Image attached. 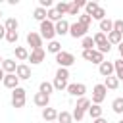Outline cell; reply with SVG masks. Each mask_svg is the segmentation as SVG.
I'll return each instance as SVG.
<instances>
[{
    "label": "cell",
    "mask_w": 123,
    "mask_h": 123,
    "mask_svg": "<svg viewBox=\"0 0 123 123\" xmlns=\"http://www.w3.org/2000/svg\"><path fill=\"white\" fill-rule=\"evenodd\" d=\"M25 102H27V90H25L23 86L13 88V90H12V106H13L15 110H21V108L25 106Z\"/></svg>",
    "instance_id": "6da1fadb"
},
{
    "label": "cell",
    "mask_w": 123,
    "mask_h": 123,
    "mask_svg": "<svg viewBox=\"0 0 123 123\" xmlns=\"http://www.w3.org/2000/svg\"><path fill=\"white\" fill-rule=\"evenodd\" d=\"M38 35L42 37V38H46L48 42L50 40H54V37H56V29H54V23L52 21H48V19H44V21H40V27H38Z\"/></svg>",
    "instance_id": "7a4b0ae2"
},
{
    "label": "cell",
    "mask_w": 123,
    "mask_h": 123,
    "mask_svg": "<svg viewBox=\"0 0 123 123\" xmlns=\"http://www.w3.org/2000/svg\"><path fill=\"white\" fill-rule=\"evenodd\" d=\"M56 63H58L60 67H65V69H69V67L75 63V56H73L71 52H65V50H62V52H58V54H56Z\"/></svg>",
    "instance_id": "3957f363"
},
{
    "label": "cell",
    "mask_w": 123,
    "mask_h": 123,
    "mask_svg": "<svg viewBox=\"0 0 123 123\" xmlns=\"http://www.w3.org/2000/svg\"><path fill=\"white\" fill-rule=\"evenodd\" d=\"M106 92H108V88L104 86V85H94V88H92V104H96V106H100L104 100H106Z\"/></svg>",
    "instance_id": "277c9868"
},
{
    "label": "cell",
    "mask_w": 123,
    "mask_h": 123,
    "mask_svg": "<svg viewBox=\"0 0 123 123\" xmlns=\"http://www.w3.org/2000/svg\"><path fill=\"white\" fill-rule=\"evenodd\" d=\"M86 31H88V27L81 25L79 21L69 23V35H71L73 38H83V37H86Z\"/></svg>",
    "instance_id": "5b68a950"
},
{
    "label": "cell",
    "mask_w": 123,
    "mask_h": 123,
    "mask_svg": "<svg viewBox=\"0 0 123 123\" xmlns=\"http://www.w3.org/2000/svg\"><path fill=\"white\" fill-rule=\"evenodd\" d=\"M71 96H77V98H83L85 94H86V85H83V83H71V85H67V88H65Z\"/></svg>",
    "instance_id": "8992f818"
},
{
    "label": "cell",
    "mask_w": 123,
    "mask_h": 123,
    "mask_svg": "<svg viewBox=\"0 0 123 123\" xmlns=\"http://www.w3.org/2000/svg\"><path fill=\"white\" fill-rule=\"evenodd\" d=\"M27 44L31 46V50L42 48V37H40L37 31H29V33H27Z\"/></svg>",
    "instance_id": "52a82bcc"
},
{
    "label": "cell",
    "mask_w": 123,
    "mask_h": 123,
    "mask_svg": "<svg viewBox=\"0 0 123 123\" xmlns=\"http://www.w3.org/2000/svg\"><path fill=\"white\" fill-rule=\"evenodd\" d=\"M44 56H46L44 48H35V50L29 52V62H31L33 65H38V63L44 62Z\"/></svg>",
    "instance_id": "ba28073f"
},
{
    "label": "cell",
    "mask_w": 123,
    "mask_h": 123,
    "mask_svg": "<svg viewBox=\"0 0 123 123\" xmlns=\"http://www.w3.org/2000/svg\"><path fill=\"white\" fill-rule=\"evenodd\" d=\"M15 75H17L19 81H27V79H31V67H29L27 63H17Z\"/></svg>",
    "instance_id": "9c48e42d"
},
{
    "label": "cell",
    "mask_w": 123,
    "mask_h": 123,
    "mask_svg": "<svg viewBox=\"0 0 123 123\" xmlns=\"http://www.w3.org/2000/svg\"><path fill=\"white\" fill-rule=\"evenodd\" d=\"M2 85L6 86V88H17L19 86V79H17V75L15 73H6L4 75V81H2Z\"/></svg>",
    "instance_id": "30bf717a"
},
{
    "label": "cell",
    "mask_w": 123,
    "mask_h": 123,
    "mask_svg": "<svg viewBox=\"0 0 123 123\" xmlns=\"http://www.w3.org/2000/svg\"><path fill=\"white\" fill-rule=\"evenodd\" d=\"M98 71H100V75L106 79V77H111L113 75V62H102L100 65H98Z\"/></svg>",
    "instance_id": "8fae6325"
},
{
    "label": "cell",
    "mask_w": 123,
    "mask_h": 123,
    "mask_svg": "<svg viewBox=\"0 0 123 123\" xmlns=\"http://www.w3.org/2000/svg\"><path fill=\"white\" fill-rule=\"evenodd\" d=\"M54 29H56V35H60V37L69 35V21L67 19H60L58 23H54Z\"/></svg>",
    "instance_id": "7c38bea8"
},
{
    "label": "cell",
    "mask_w": 123,
    "mask_h": 123,
    "mask_svg": "<svg viewBox=\"0 0 123 123\" xmlns=\"http://www.w3.org/2000/svg\"><path fill=\"white\" fill-rule=\"evenodd\" d=\"M33 102H35V106H38V108H48V104H50V96H46V94H42V92H37L35 96H33Z\"/></svg>",
    "instance_id": "4fadbf2b"
},
{
    "label": "cell",
    "mask_w": 123,
    "mask_h": 123,
    "mask_svg": "<svg viewBox=\"0 0 123 123\" xmlns=\"http://www.w3.org/2000/svg\"><path fill=\"white\" fill-rule=\"evenodd\" d=\"M42 119L46 121V123H52V121H56L58 119V110H54V108H44L42 110Z\"/></svg>",
    "instance_id": "5bb4252c"
},
{
    "label": "cell",
    "mask_w": 123,
    "mask_h": 123,
    "mask_svg": "<svg viewBox=\"0 0 123 123\" xmlns=\"http://www.w3.org/2000/svg\"><path fill=\"white\" fill-rule=\"evenodd\" d=\"M90 100L86 98V96H83V98H79L77 100V104H75V110H79V111H83V113H86L88 111V108H90Z\"/></svg>",
    "instance_id": "9a60e30c"
},
{
    "label": "cell",
    "mask_w": 123,
    "mask_h": 123,
    "mask_svg": "<svg viewBox=\"0 0 123 123\" xmlns=\"http://www.w3.org/2000/svg\"><path fill=\"white\" fill-rule=\"evenodd\" d=\"M15 69H17V63H15V60H4L2 62V71L4 73H15Z\"/></svg>",
    "instance_id": "2e32d148"
},
{
    "label": "cell",
    "mask_w": 123,
    "mask_h": 123,
    "mask_svg": "<svg viewBox=\"0 0 123 123\" xmlns=\"http://www.w3.org/2000/svg\"><path fill=\"white\" fill-rule=\"evenodd\" d=\"M111 31H113V21H111L110 17L102 19V21H100V33L108 35V33H111Z\"/></svg>",
    "instance_id": "e0dca14e"
},
{
    "label": "cell",
    "mask_w": 123,
    "mask_h": 123,
    "mask_svg": "<svg viewBox=\"0 0 123 123\" xmlns=\"http://www.w3.org/2000/svg\"><path fill=\"white\" fill-rule=\"evenodd\" d=\"M102 85H104L108 90H115V88L119 86V81H117V77H115V75H111V77H106Z\"/></svg>",
    "instance_id": "ac0fdd59"
},
{
    "label": "cell",
    "mask_w": 123,
    "mask_h": 123,
    "mask_svg": "<svg viewBox=\"0 0 123 123\" xmlns=\"http://www.w3.org/2000/svg\"><path fill=\"white\" fill-rule=\"evenodd\" d=\"M113 73H115L117 81H123V60L121 58L113 62Z\"/></svg>",
    "instance_id": "d6986e66"
},
{
    "label": "cell",
    "mask_w": 123,
    "mask_h": 123,
    "mask_svg": "<svg viewBox=\"0 0 123 123\" xmlns=\"http://www.w3.org/2000/svg\"><path fill=\"white\" fill-rule=\"evenodd\" d=\"M106 37H108V42H110V44H117V46H119V44L123 42V35H119V33H115V31L108 33Z\"/></svg>",
    "instance_id": "ffe728a7"
},
{
    "label": "cell",
    "mask_w": 123,
    "mask_h": 123,
    "mask_svg": "<svg viewBox=\"0 0 123 123\" xmlns=\"http://www.w3.org/2000/svg\"><path fill=\"white\" fill-rule=\"evenodd\" d=\"M38 92H42V94L50 96V94L54 92V85H52V83H48V81H42V83L38 85Z\"/></svg>",
    "instance_id": "44dd1931"
},
{
    "label": "cell",
    "mask_w": 123,
    "mask_h": 123,
    "mask_svg": "<svg viewBox=\"0 0 123 123\" xmlns=\"http://www.w3.org/2000/svg\"><path fill=\"white\" fill-rule=\"evenodd\" d=\"M58 123H73V115L69 113V111H65V110H62V111H58V119H56Z\"/></svg>",
    "instance_id": "7402d4cb"
},
{
    "label": "cell",
    "mask_w": 123,
    "mask_h": 123,
    "mask_svg": "<svg viewBox=\"0 0 123 123\" xmlns=\"http://www.w3.org/2000/svg\"><path fill=\"white\" fill-rule=\"evenodd\" d=\"M17 27H19V21H17L15 17H8V19L4 21V29H6V31H17Z\"/></svg>",
    "instance_id": "603a6c76"
},
{
    "label": "cell",
    "mask_w": 123,
    "mask_h": 123,
    "mask_svg": "<svg viewBox=\"0 0 123 123\" xmlns=\"http://www.w3.org/2000/svg\"><path fill=\"white\" fill-rule=\"evenodd\" d=\"M15 58H17L19 62L29 60V52H27V48H25V46H15Z\"/></svg>",
    "instance_id": "cb8c5ba5"
},
{
    "label": "cell",
    "mask_w": 123,
    "mask_h": 123,
    "mask_svg": "<svg viewBox=\"0 0 123 123\" xmlns=\"http://www.w3.org/2000/svg\"><path fill=\"white\" fill-rule=\"evenodd\" d=\"M33 17H35L38 23H40V21H44V19H46V10H44V8H40V6H37V8L33 10Z\"/></svg>",
    "instance_id": "d4e9b609"
},
{
    "label": "cell",
    "mask_w": 123,
    "mask_h": 123,
    "mask_svg": "<svg viewBox=\"0 0 123 123\" xmlns=\"http://www.w3.org/2000/svg\"><path fill=\"white\" fill-rule=\"evenodd\" d=\"M46 19H48V21H52V23H58V21H60V19H63V17H62L54 8H50V10H46Z\"/></svg>",
    "instance_id": "484cf974"
},
{
    "label": "cell",
    "mask_w": 123,
    "mask_h": 123,
    "mask_svg": "<svg viewBox=\"0 0 123 123\" xmlns=\"http://www.w3.org/2000/svg\"><path fill=\"white\" fill-rule=\"evenodd\" d=\"M92 40H94V46H102V44H108V37L104 35V33H94V37H92Z\"/></svg>",
    "instance_id": "4316f807"
},
{
    "label": "cell",
    "mask_w": 123,
    "mask_h": 123,
    "mask_svg": "<svg viewBox=\"0 0 123 123\" xmlns=\"http://www.w3.org/2000/svg\"><path fill=\"white\" fill-rule=\"evenodd\" d=\"M46 50H48L50 54H54V56H56L58 52H62V44H60V42H58V40L54 38V40H50V42H48V46H46Z\"/></svg>",
    "instance_id": "83f0119b"
},
{
    "label": "cell",
    "mask_w": 123,
    "mask_h": 123,
    "mask_svg": "<svg viewBox=\"0 0 123 123\" xmlns=\"http://www.w3.org/2000/svg\"><path fill=\"white\" fill-rule=\"evenodd\" d=\"M92 119H98V117H102V108L100 106H96V104H90V108H88V111H86Z\"/></svg>",
    "instance_id": "f1b7e54d"
},
{
    "label": "cell",
    "mask_w": 123,
    "mask_h": 123,
    "mask_svg": "<svg viewBox=\"0 0 123 123\" xmlns=\"http://www.w3.org/2000/svg\"><path fill=\"white\" fill-rule=\"evenodd\" d=\"M81 46H83V50H94V40H92V37H83L81 38Z\"/></svg>",
    "instance_id": "f546056e"
},
{
    "label": "cell",
    "mask_w": 123,
    "mask_h": 123,
    "mask_svg": "<svg viewBox=\"0 0 123 123\" xmlns=\"http://www.w3.org/2000/svg\"><path fill=\"white\" fill-rule=\"evenodd\" d=\"M52 85H54V90H60V92H62V90H65V88H67V85H69V83H67V81H63V79L54 77Z\"/></svg>",
    "instance_id": "4dcf8cb0"
},
{
    "label": "cell",
    "mask_w": 123,
    "mask_h": 123,
    "mask_svg": "<svg viewBox=\"0 0 123 123\" xmlns=\"http://www.w3.org/2000/svg\"><path fill=\"white\" fill-rule=\"evenodd\" d=\"M98 8H100V4H98L96 0H92V2H86V6H85V13H86V15H92V13H94Z\"/></svg>",
    "instance_id": "1f68e13d"
},
{
    "label": "cell",
    "mask_w": 123,
    "mask_h": 123,
    "mask_svg": "<svg viewBox=\"0 0 123 123\" xmlns=\"http://www.w3.org/2000/svg\"><path fill=\"white\" fill-rule=\"evenodd\" d=\"M111 110H113L115 113H123V98H121V96L111 102Z\"/></svg>",
    "instance_id": "d6a6232c"
},
{
    "label": "cell",
    "mask_w": 123,
    "mask_h": 123,
    "mask_svg": "<svg viewBox=\"0 0 123 123\" xmlns=\"http://www.w3.org/2000/svg\"><path fill=\"white\" fill-rule=\"evenodd\" d=\"M54 10L60 13V15H63V13H67V10H69V2H58L56 6H54Z\"/></svg>",
    "instance_id": "836d02e7"
},
{
    "label": "cell",
    "mask_w": 123,
    "mask_h": 123,
    "mask_svg": "<svg viewBox=\"0 0 123 123\" xmlns=\"http://www.w3.org/2000/svg\"><path fill=\"white\" fill-rule=\"evenodd\" d=\"M17 38H19V33H17V31H6V40H8L10 44H15Z\"/></svg>",
    "instance_id": "e575fe53"
},
{
    "label": "cell",
    "mask_w": 123,
    "mask_h": 123,
    "mask_svg": "<svg viewBox=\"0 0 123 123\" xmlns=\"http://www.w3.org/2000/svg\"><path fill=\"white\" fill-rule=\"evenodd\" d=\"M90 62H92V63H96V65H100V63L104 62V54H100L98 50H92V56H90Z\"/></svg>",
    "instance_id": "d590c367"
},
{
    "label": "cell",
    "mask_w": 123,
    "mask_h": 123,
    "mask_svg": "<svg viewBox=\"0 0 123 123\" xmlns=\"http://www.w3.org/2000/svg\"><path fill=\"white\" fill-rule=\"evenodd\" d=\"M90 17H92V19H96V21H102V19H106V10L100 6V8H98V10H96Z\"/></svg>",
    "instance_id": "8d00e7d4"
},
{
    "label": "cell",
    "mask_w": 123,
    "mask_h": 123,
    "mask_svg": "<svg viewBox=\"0 0 123 123\" xmlns=\"http://www.w3.org/2000/svg\"><path fill=\"white\" fill-rule=\"evenodd\" d=\"M77 21H79L81 25H85V27H88V25L92 23V17H90V15H86V13H81V15L77 17Z\"/></svg>",
    "instance_id": "74e56055"
},
{
    "label": "cell",
    "mask_w": 123,
    "mask_h": 123,
    "mask_svg": "<svg viewBox=\"0 0 123 123\" xmlns=\"http://www.w3.org/2000/svg\"><path fill=\"white\" fill-rule=\"evenodd\" d=\"M56 77H58V79H63V81H67V79H69V69H65V67H58Z\"/></svg>",
    "instance_id": "f35d334b"
},
{
    "label": "cell",
    "mask_w": 123,
    "mask_h": 123,
    "mask_svg": "<svg viewBox=\"0 0 123 123\" xmlns=\"http://www.w3.org/2000/svg\"><path fill=\"white\" fill-rule=\"evenodd\" d=\"M113 31L119 33V35H123V19H115L113 21Z\"/></svg>",
    "instance_id": "ab89813d"
},
{
    "label": "cell",
    "mask_w": 123,
    "mask_h": 123,
    "mask_svg": "<svg viewBox=\"0 0 123 123\" xmlns=\"http://www.w3.org/2000/svg\"><path fill=\"white\" fill-rule=\"evenodd\" d=\"M79 10H81V8H79L75 2H71V4H69V10H67V13H69V15H77V13H79Z\"/></svg>",
    "instance_id": "60d3db41"
},
{
    "label": "cell",
    "mask_w": 123,
    "mask_h": 123,
    "mask_svg": "<svg viewBox=\"0 0 123 123\" xmlns=\"http://www.w3.org/2000/svg\"><path fill=\"white\" fill-rule=\"evenodd\" d=\"M73 2H75L79 8H85V6H86V2H85V0H73Z\"/></svg>",
    "instance_id": "b9f144b4"
},
{
    "label": "cell",
    "mask_w": 123,
    "mask_h": 123,
    "mask_svg": "<svg viewBox=\"0 0 123 123\" xmlns=\"http://www.w3.org/2000/svg\"><path fill=\"white\" fill-rule=\"evenodd\" d=\"M2 38H6V29H4V25H0V40Z\"/></svg>",
    "instance_id": "7bdbcfd3"
},
{
    "label": "cell",
    "mask_w": 123,
    "mask_h": 123,
    "mask_svg": "<svg viewBox=\"0 0 123 123\" xmlns=\"http://www.w3.org/2000/svg\"><path fill=\"white\" fill-rule=\"evenodd\" d=\"M92 123H108L104 117H98V119H92Z\"/></svg>",
    "instance_id": "ee69618b"
},
{
    "label": "cell",
    "mask_w": 123,
    "mask_h": 123,
    "mask_svg": "<svg viewBox=\"0 0 123 123\" xmlns=\"http://www.w3.org/2000/svg\"><path fill=\"white\" fill-rule=\"evenodd\" d=\"M119 56H121V60H123V42L119 44Z\"/></svg>",
    "instance_id": "f6af8a7d"
},
{
    "label": "cell",
    "mask_w": 123,
    "mask_h": 123,
    "mask_svg": "<svg viewBox=\"0 0 123 123\" xmlns=\"http://www.w3.org/2000/svg\"><path fill=\"white\" fill-rule=\"evenodd\" d=\"M4 75H6V73H4V71H2V67H0V83L4 81Z\"/></svg>",
    "instance_id": "bcb514c9"
},
{
    "label": "cell",
    "mask_w": 123,
    "mask_h": 123,
    "mask_svg": "<svg viewBox=\"0 0 123 123\" xmlns=\"http://www.w3.org/2000/svg\"><path fill=\"white\" fill-rule=\"evenodd\" d=\"M2 62H4V58H2V56H0V67H2Z\"/></svg>",
    "instance_id": "7dc6e473"
},
{
    "label": "cell",
    "mask_w": 123,
    "mask_h": 123,
    "mask_svg": "<svg viewBox=\"0 0 123 123\" xmlns=\"http://www.w3.org/2000/svg\"><path fill=\"white\" fill-rule=\"evenodd\" d=\"M117 123H123V119H121V121H117Z\"/></svg>",
    "instance_id": "c3c4849f"
},
{
    "label": "cell",
    "mask_w": 123,
    "mask_h": 123,
    "mask_svg": "<svg viewBox=\"0 0 123 123\" xmlns=\"http://www.w3.org/2000/svg\"><path fill=\"white\" fill-rule=\"evenodd\" d=\"M0 17H2V12H0Z\"/></svg>",
    "instance_id": "681fc988"
},
{
    "label": "cell",
    "mask_w": 123,
    "mask_h": 123,
    "mask_svg": "<svg viewBox=\"0 0 123 123\" xmlns=\"http://www.w3.org/2000/svg\"><path fill=\"white\" fill-rule=\"evenodd\" d=\"M52 123H56V121H52Z\"/></svg>",
    "instance_id": "f907efd6"
}]
</instances>
